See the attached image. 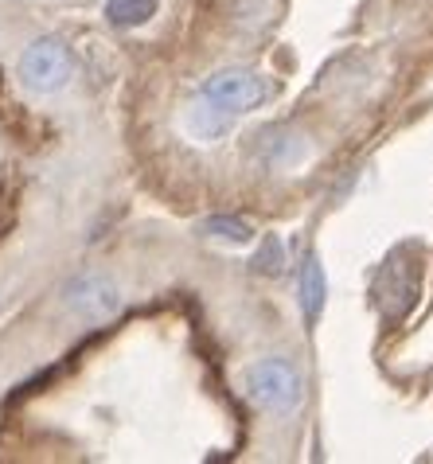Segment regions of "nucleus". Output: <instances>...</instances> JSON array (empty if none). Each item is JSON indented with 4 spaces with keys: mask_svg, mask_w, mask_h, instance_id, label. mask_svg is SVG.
<instances>
[{
    "mask_svg": "<svg viewBox=\"0 0 433 464\" xmlns=\"http://www.w3.org/2000/svg\"><path fill=\"white\" fill-rule=\"evenodd\" d=\"M274 94V86L270 79H262V74H254V71H242V67H231V71H219V74H211L207 82L199 86V102L203 106H211V110H219L223 118H238V113H246L254 106H262L265 98Z\"/></svg>",
    "mask_w": 433,
    "mask_h": 464,
    "instance_id": "1",
    "label": "nucleus"
},
{
    "mask_svg": "<svg viewBox=\"0 0 433 464\" xmlns=\"http://www.w3.org/2000/svg\"><path fill=\"white\" fill-rule=\"evenodd\" d=\"M246 391L258 406L274 410V414H289V410H297L301 398H304V379L289 359H262L258 367H250Z\"/></svg>",
    "mask_w": 433,
    "mask_h": 464,
    "instance_id": "2",
    "label": "nucleus"
},
{
    "mask_svg": "<svg viewBox=\"0 0 433 464\" xmlns=\"http://www.w3.org/2000/svg\"><path fill=\"white\" fill-rule=\"evenodd\" d=\"M20 79L35 94H55V90L67 86L71 79V51L55 35H43L35 40L20 59Z\"/></svg>",
    "mask_w": 433,
    "mask_h": 464,
    "instance_id": "3",
    "label": "nucleus"
},
{
    "mask_svg": "<svg viewBox=\"0 0 433 464\" xmlns=\"http://www.w3.org/2000/svg\"><path fill=\"white\" fill-rule=\"evenodd\" d=\"M418 274L422 269H418V254L410 246H399L387 257L383 274H379V304H383L387 320H399L410 313L418 296Z\"/></svg>",
    "mask_w": 433,
    "mask_h": 464,
    "instance_id": "4",
    "label": "nucleus"
},
{
    "mask_svg": "<svg viewBox=\"0 0 433 464\" xmlns=\"http://www.w3.org/2000/svg\"><path fill=\"white\" fill-rule=\"evenodd\" d=\"M63 304H67L79 320H86V324H101V320L118 316L121 289L113 285L106 274H79L67 289H63Z\"/></svg>",
    "mask_w": 433,
    "mask_h": 464,
    "instance_id": "5",
    "label": "nucleus"
},
{
    "mask_svg": "<svg viewBox=\"0 0 433 464\" xmlns=\"http://www.w3.org/2000/svg\"><path fill=\"white\" fill-rule=\"evenodd\" d=\"M324 293H328V281H324V266L316 257H304L301 266V308H304V320L316 324L324 313Z\"/></svg>",
    "mask_w": 433,
    "mask_h": 464,
    "instance_id": "6",
    "label": "nucleus"
},
{
    "mask_svg": "<svg viewBox=\"0 0 433 464\" xmlns=\"http://www.w3.org/2000/svg\"><path fill=\"white\" fill-rule=\"evenodd\" d=\"M157 5L160 0H106V16L118 28H137L149 16H157Z\"/></svg>",
    "mask_w": 433,
    "mask_h": 464,
    "instance_id": "7",
    "label": "nucleus"
},
{
    "mask_svg": "<svg viewBox=\"0 0 433 464\" xmlns=\"http://www.w3.org/2000/svg\"><path fill=\"white\" fill-rule=\"evenodd\" d=\"M188 125H192V133L215 140V137H223L226 129H231V118H223L219 110L203 106V102L196 98V102H192V110H188Z\"/></svg>",
    "mask_w": 433,
    "mask_h": 464,
    "instance_id": "8",
    "label": "nucleus"
},
{
    "mask_svg": "<svg viewBox=\"0 0 433 464\" xmlns=\"http://www.w3.org/2000/svg\"><path fill=\"white\" fill-rule=\"evenodd\" d=\"M282 266H285L282 238H277V235H265L262 246H258V254H254V269H258V274H282Z\"/></svg>",
    "mask_w": 433,
    "mask_h": 464,
    "instance_id": "9",
    "label": "nucleus"
},
{
    "mask_svg": "<svg viewBox=\"0 0 433 464\" xmlns=\"http://www.w3.org/2000/svg\"><path fill=\"white\" fill-rule=\"evenodd\" d=\"M203 230H207L211 238H226V242H250V227L242 223V218H207L203 223Z\"/></svg>",
    "mask_w": 433,
    "mask_h": 464,
    "instance_id": "10",
    "label": "nucleus"
}]
</instances>
